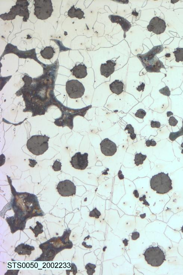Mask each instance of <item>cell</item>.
Masks as SVG:
<instances>
[{"label": "cell", "instance_id": "obj_5", "mask_svg": "<svg viewBox=\"0 0 183 275\" xmlns=\"http://www.w3.org/2000/svg\"><path fill=\"white\" fill-rule=\"evenodd\" d=\"M143 255L147 263L153 267L161 266L166 260L165 253L158 246L148 248Z\"/></svg>", "mask_w": 183, "mask_h": 275}, {"label": "cell", "instance_id": "obj_24", "mask_svg": "<svg viewBox=\"0 0 183 275\" xmlns=\"http://www.w3.org/2000/svg\"><path fill=\"white\" fill-rule=\"evenodd\" d=\"M146 114L147 113L144 110L140 109L138 110L136 112L135 116L136 117L141 118V119H143L146 116Z\"/></svg>", "mask_w": 183, "mask_h": 275}, {"label": "cell", "instance_id": "obj_6", "mask_svg": "<svg viewBox=\"0 0 183 275\" xmlns=\"http://www.w3.org/2000/svg\"><path fill=\"white\" fill-rule=\"evenodd\" d=\"M34 15L38 19L46 20L51 17L53 12L51 0H35Z\"/></svg>", "mask_w": 183, "mask_h": 275}, {"label": "cell", "instance_id": "obj_34", "mask_svg": "<svg viewBox=\"0 0 183 275\" xmlns=\"http://www.w3.org/2000/svg\"><path fill=\"white\" fill-rule=\"evenodd\" d=\"M82 245L83 246H85V247L88 248H91L92 247V246L91 245H90V246L86 245V243L85 242H83L82 243Z\"/></svg>", "mask_w": 183, "mask_h": 275}, {"label": "cell", "instance_id": "obj_13", "mask_svg": "<svg viewBox=\"0 0 183 275\" xmlns=\"http://www.w3.org/2000/svg\"><path fill=\"white\" fill-rule=\"evenodd\" d=\"M116 65V63L113 60H107L106 63L102 64L100 67L101 75L106 78H108L115 72Z\"/></svg>", "mask_w": 183, "mask_h": 275}, {"label": "cell", "instance_id": "obj_33", "mask_svg": "<svg viewBox=\"0 0 183 275\" xmlns=\"http://www.w3.org/2000/svg\"><path fill=\"white\" fill-rule=\"evenodd\" d=\"M133 194L134 195L135 197L136 198H138L139 197V193L137 190H134V192H133Z\"/></svg>", "mask_w": 183, "mask_h": 275}, {"label": "cell", "instance_id": "obj_9", "mask_svg": "<svg viewBox=\"0 0 183 275\" xmlns=\"http://www.w3.org/2000/svg\"><path fill=\"white\" fill-rule=\"evenodd\" d=\"M88 154L85 153L82 154L81 153H75L71 158L70 161L72 167L78 170H84L88 166Z\"/></svg>", "mask_w": 183, "mask_h": 275}, {"label": "cell", "instance_id": "obj_10", "mask_svg": "<svg viewBox=\"0 0 183 275\" xmlns=\"http://www.w3.org/2000/svg\"><path fill=\"white\" fill-rule=\"evenodd\" d=\"M166 28V22L158 17H153L147 27L148 31L152 32L157 35H160L164 32Z\"/></svg>", "mask_w": 183, "mask_h": 275}, {"label": "cell", "instance_id": "obj_19", "mask_svg": "<svg viewBox=\"0 0 183 275\" xmlns=\"http://www.w3.org/2000/svg\"><path fill=\"white\" fill-rule=\"evenodd\" d=\"M176 58V62H183V48H177L173 52Z\"/></svg>", "mask_w": 183, "mask_h": 275}, {"label": "cell", "instance_id": "obj_32", "mask_svg": "<svg viewBox=\"0 0 183 275\" xmlns=\"http://www.w3.org/2000/svg\"><path fill=\"white\" fill-rule=\"evenodd\" d=\"M118 176L120 180L123 179L124 178V176H123L122 173V172L121 170L119 171L118 173Z\"/></svg>", "mask_w": 183, "mask_h": 275}, {"label": "cell", "instance_id": "obj_15", "mask_svg": "<svg viewBox=\"0 0 183 275\" xmlns=\"http://www.w3.org/2000/svg\"><path fill=\"white\" fill-rule=\"evenodd\" d=\"M110 89L113 93L119 95L123 92L124 84L121 81L115 80L110 85Z\"/></svg>", "mask_w": 183, "mask_h": 275}, {"label": "cell", "instance_id": "obj_25", "mask_svg": "<svg viewBox=\"0 0 183 275\" xmlns=\"http://www.w3.org/2000/svg\"><path fill=\"white\" fill-rule=\"evenodd\" d=\"M159 91L160 93L163 95L166 96H169L171 95V91L168 86H166V87L162 88Z\"/></svg>", "mask_w": 183, "mask_h": 275}, {"label": "cell", "instance_id": "obj_27", "mask_svg": "<svg viewBox=\"0 0 183 275\" xmlns=\"http://www.w3.org/2000/svg\"><path fill=\"white\" fill-rule=\"evenodd\" d=\"M151 126L152 128H156L159 129L161 127V124L158 121H152L151 122Z\"/></svg>", "mask_w": 183, "mask_h": 275}, {"label": "cell", "instance_id": "obj_30", "mask_svg": "<svg viewBox=\"0 0 183 275\" xmlns=\"http://www.w3.org/2000/svg\"><path fill=\"white\" fill-rule=\"evenodd\" d=\"M146 197L145 195H144L142 196V197H141L139 198V201H143L144 203H143V204H145V205L146 206H150V204H149L148 202L146 200Z\"/></svg>", "mask_w": 183, "mask_h": 275}, {"label": "cell", "instance_id": "obj_22", "mask_svg": "<svg viewBox=\"0 0 183 275\" xmlns=\"http://www.w3.org/2000/svg\"><path fill=\"white\" fill-rule=\"evenodd\" d=\"M101 215V212L98 210L97 208H95L93 209L92 211H91L89 214L90 217H95L96 219L99 218Z\"/></svg>", "mask_w": 183, "mask_h": 275}, {"label": "cell", "instance_id": "obj_3", "mask_svg": "<svg viewBox=\"0 0 183 275\" xmlns=\"http://www.w3.org/2000/svg\"><path fill=\"white\" fill-rule=\"evenodd\" d=\"M50 137L46 135L32 136L27 140V147L29 151L37 156L43 154L49 148Z\"/></svg>", "mask_w": 183, "mask_h": 275}, {"label": "cell", "instance_id": "obj_4", "mask_svg": "<svg viewBox=\"0 0 183 275\" xmlns=\"http://www.w3.org/2000/svg\"><path fill=\"white\" fill-rule=\"evenodd\" d=\"M29 5L27 1H17L15 5L13 6L8 13L1 15V18L4 20H10L15 19V17L18 15L23 16V21L27 22L29 17V12L28 6Z\"/></svg>", "mask_w": 183, "mask_h": 275}, {"label": "cell", "instance_id": "obj_36", "mask_svg": "<svg viewBox=\"0 0 183 275\" xmlns=\"http://www.w3.org/2000/svg\"><path fill=\"white\" fill-rule=\"evenodd\" d=\"M140 216L141 218L144 219V218H145L146 216V214L145 213L143 214V215H141Z\"/></svg>", "mask_w": 183, "mask_h": 275}, {"label": "cell", "instance_id": "obj_16", "mask_svg": "<svg viewBox=\"0 0 183 275\" xmlns=\"http://www.w3.org/2000/svg\"><path fill=\"white\" fill-rule=\"evenodd\" d=\"M84 12L80 8H75L74 5L70 8L68 12V15L71 18L76 17L78 19L84 18Z\"/></svg>", "mask_w": 183, "mask_h": 275}, {"label": "cell", "instance_id": "obj_37", "mask_svg": "<svg viewBox=\"0 0 183 275\" xmlns=\"http://www.w3.org/2000/svg\"><path fill=\"white\" fill-rule=\"evenodd\" d=\"M181 147H182V148H183V143L182 144V145H181ZM181 153H182V154H183V149L182 150V152H181Z\"/></svg>", "mask_w": 183, "mask_h": 275}, {"label": "cell", "instance_id": "obj_21", "mask_svg": "<svg viewBox=\"0 0 183 275\" xmlns=\"http://www.w3.org/2000/svg\"><path fill=\"white\" fill-rule=\"evenodd\" d=\"M96 265L91 263H88L86 265L85 268L87 273L89 275H92L95 272Z\"/></svg>", "mask_w": 183, "mask_h": 275}, {"label": "cell", "instance_id": "obj_28", "mask_svg": "<svg viewBox=\"0 0 183 275\" xmlns=\"http://www.w3.org/2000/svg\"><path fill=\"white\" fill-rule=\"evenodd\" d=\"M146 146L147 147H150V146H156L157 143L153 139H152L151 140H148L146 141Z\"/></svg>", "mask_w": 183, "mask_h": 275}, {"label": "cell", "instance_id": "obj_20", "mask_svg": "<svg viewBox=\"0 0 183 275\" xmlns=\"http://www.w3.org/2000/svg\"><path fill=\"white\" fill-rule=\"evenodd\" d=\"M127 130L128 131V133L130 134V137L132 140H134L136 139V134L135 133L134 128L133 127L131 124H128L127 125L126 128L125 129V131Z\"/></svg>", "mask_w": 183, "mask_h": 275}, {"label": "cell", "instance_id": "obj_23", "mask_svg": "<svg viewBox=\"0 0 183 275\" xmlns=\"http://www.w3.org/2000/svg\"><path fill=\"white\" fill-rule=\"evenodd\" d=\"M62 163L58 160H56L52 166V169L55 172H58L62 170Z\"/></svg>", "mask_w": 183, "mask_h": 275}, {"label": "cell", "instance_id": "obj_29", "mask_svg": "<svg viewBox=\"0 0 183 275\" xmlns=\"http://www.w3.org/2000/svg\"><path fill=\"white\" fill-rule=\"evenodd\" d=\"M131 236V239H132V240H135L139 237L140 234L138 232H134L132 233V236Z\"/></svg>", "mask_w": 183, "mask_h": 275}, {"label": "cell", "instance_id": "obj_31", "mask_svg": "<svg viewBox=\"0 0 183 275\" xmlns=\"http://www.w3.org/2000/svg\"><path fill=\"white\" fill-rule=\"evenodd\" d=\"M145 86V84L144 83H142L140 86H139L137 88H136V89L139 92H141V91H144Z\"/></svg>", "mask_w": 183, "mask_h": 275}, {"label": "cell", "instance_id": "obj_26", "mask_svg": "<svg viewBox=\"0 0 183 275\" xmlns=\"http://www.w3.org/2000/svg\"><path fill=\"white\" fill-rule=\"evenodd\" d=\"M168 123H169L170 126L175 127L176 126L178 123V121L173 116H171L168 120Z\"/></svg>", "mask_w": 183, "mask_h": 275}, {"label": "cell", "instance_id": "obj_2", "mask_svg": "<svg viewBox=\"0 0 183 275\" xmlns=\"http://www.w3.org/2000/svg\"><path fill=\"white\" fill-rule=\"evenodd\" d=\"M150 186L157 193L164 194L172 189V180L168 173H160L152 177L150 180Z\"/></svg>", "mask_w": 183, "mask_h": 275}, {"label": "cell", "instance_id": "obj_8", "mask_svg": "<svg viewBox=\"0 0 183 275\" xmlns=\"http://www.w3.org/2000/svg\"><path fill=\"white\" fill-rule=\"evenodd\" d=\"M57 189L59 194L62 196H72L76 193V186L73 182L69 180L59 182Z\"/></svg>", "mask_w": 183, "mask_h": 275}, {"label": "cell", "instance_id": "obj_35", "mask_svg": "<svg viewBox=\"0 0 183 275\" xmlns=\"http://www.w3.org/2000/svg\"><path fill=\"white\" fill-rule=\"evenodd\" d=\"M173 114L172 112L170 111L167 112V115L168 117H170V116H173Z\"/></svg>", "mask_w": 183, "mask_h": 275}, {"label": "cell", "instance_id": "obj_18", "mask_svg": "<svg viewBox=\"0 0 183 275\" xmlns=\"http://www.w3.org/2000/svg\"><path fill=\"white\" fill-rule=\"evenodd\" d=\"M147 157L146 155H143L142 153H136L134 159L135 164L137 166L142 164Z\"/></svg>", "mask_w": 183, "mask_h": 275}, {"label": "cell", "instance_id": "obj_17", "mask_svg": "<svg viewBox=\"0 0 183 275\" xmlns=\"http://www.w3.org/2000/svg\"><path fill=\"white\" fill-rule=\"evenodd\" d=\"M55 53L54 48L49 46L45 47L43 50L41 51L40 54L43 58L47 60H50L53 58Z\"/></svg>", "mask_w": 183, "mask_h": 275}, {"label": "cell", "instance_id": "obj_14", "mask_svg": "<svg viewBox=\"0 0 183 275\" xmlns=\"http://www.w3.org/2000/svg\"><path fill=\"white\" fill-rule=\"evenodd\" d=\"M87 68L85 65L81 63L78 65H75L72 69L70 70V71L72 72V75L76 78L83 79L87 76Z\"/></svg>", "mask_w": 183, "mask_h": 275}, {"label": "cell", "instance_id": "obj_11", "mask_svg": "<svg viewBox=\"0 0 183 275\" xmlns=\"http://www.w3.org/2000/svg\"><path fill=\"white\" fill-rule=\"evenodd\" d=\"M101 150L106 156H113L117 152V147L114 142L105 138L100 143Z\"/></svg>", "mask_w": 183, "mask_h": 275}, {"label": "cell", "instance_id": "obj_7", "mask_svg": "<svg viewBox=\"0 0 183 275\" xmlns=\"http://www.w3.org/2000/svg\"><path fill=\"white\" fill-rule=\"evenodd\" d=\"M66 90L71 99L81 98L84 95L85 88L84 86L77 80H71L67 81Z\"/></svg>", "mask_w": 183, "mask_h": 275}, {"label": "cell", "instance_id": "obj_12", "mask_svg": "<svg viewBox=\"0 0 183 275\" xmlns=\"http://www.w3.org/2000/svg\"><path fill=\"white\" fill-rule=\"evenodd\" d=\"M109 18L112 23L119 24L122 29L124 31V38H126V32L129 31L131 28V23L126 19L120 16L111 15L109 16Z\"/></svg>", "mask_w": 183, "mask_h": 275}, {"label": "cell", "instance_id": "obj_1", "mask_svg": "<svg viewBox=\"0 0 183 275\" xmlns=\"http://www.w3.org/2000/svg\"><path fill=\"white\" fill-rule=\"evenodd\" d=\"M163 49L162 45L155 46L146 53L138 54V58L146 71L148 72H159L161 68H165L163 62L157 56V54L163 52Z\"/></svg>", "mask_w": 183, "mask_h": 275}, {"label": "cell", "instance_id": "obj_38", "mask_svg": "<svg viewBox=\"0 0 183 275\" xmlns=\"http://www.w3.org/2000/svg\"><path fill=\"white\" fill-rule=\"evenodd\" d=\"M181 231H182V232L183 233V226H182V227L181 228Z\"/></svg>", "mask_w": 183, "mask_h": 275}]
</instances>
